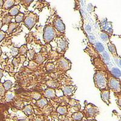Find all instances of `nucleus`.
Segmentation results:
<instances>
[{"label": "nucleus", "mask_w": 121, "mask_h": 121, "mask_svg": "<svg viewBox=\"0 0 121 121\" xmlns=\"http://www.w3.org/2000/svg\"><path fill=\"white\" fill-rule=\"evenodd\" d=\"M85 29H86V30H87L88 32H91V27L89 25H87Z\"/></svg>", "instance_id": "nucleus-28"}, {"label": "nucleus", "mask_w": 121, "mask_h": 121, "mask_svg": "<svg viewBox=\"0 0 121 121\" xmlns=\"http://www.w3.org/2000/svg\"><path fill=\"white\" fill-rule=\"evenodd\" d=\"M55 26H56V29L58 30H59V31H62V30H64L65 29L64 25L62 23V21L60 19L56 20V21L55 22Z\"/></svg>", "instance_id": "nucleus-4"}, {"label": "nucleus", "mask_w": 121, "mask_h": 121, "mask_svg": "<svg viewBox=\"0 0 121 121\" xmlns=\"http://www.w3.org/2000/svg\"><path fill=\"white\" fill-rule=\"evenodd\" d=\"M46 104H47V101L44 100V99H42L41 100H39L38 102V104L41 107H43L45 105H46Z\"/></svg>", "instance_id": "nucleus-16"}, {"label": "nucleus", "mask_w": 121, "mask_h": 121, "mask_svg": "<svg viewBox=\"0 0 121 121\" xmlns=\"http://www.w3.org/2000/svg\"><path fill=\"white\" fill-rule=\"evenodd\" d=\"M24 14L23 13H19L16 17V21L17 22H20L22 19H23Z\"/></svg>", "instance_id": "nucleus-14"}, {"label": "nucleus", "mask_w": 121, "mask_h": 121, "mask_svg": "<svg viewBox=\"0 0 121 121\" xmlns=\"http://www.w3.org/2000/svg\"><path fill=\"white\" fill-rule=\"evenodd\" d=\"M72 117H73V118L74 119V120L80 121V120H81V119L83 117V114L81 113H74V114H73Z\"/></svg>", "instance_id": "nucleus-6"}, {"label": "nucleus", "mask_w": 121, "mask_h": 121, "mask_svg": "<svg viewBox=\"0 0 121 121\" xmlns=\"http://www.w3.org/2000/svg\"><path fill=\"white\" fill-rule=\"evenodd\" d=\"M2 24H3V23H2L1 22H0V29H1V28Z\"/></svg>", "instance_id": "nucleus-32"}, {"label": "nucleus", "mask_w": 121, "mask_h": 121, "mask_svg": "<svg viewBox=\"0 0 121 121\" xmlns=\"http://www.w3.org/2000/svg\"><path fill=\"white\" fill-rule=\"evenodd\" d=\"M39 121V120H37V121Z\"/></svg>", "instance_id": "nucleus-34"}, {"label": "nucleus", "mask_w": 121, "mask_h": 121, "mask_svg": "<svg viewBox=\"0 0 121 121\" xmlns=\"http://www.w3.org/2000/svg\"><path fill=\"white\" fill-rule=\"evenodd\" d=\"M108 48L112 53H116V48L114 45H113L112 44H109Z\"/></svg>", "instance_id": "nucleus-18"}, {"label": "nucleus", "mask_w": 121, "mask_h": 121, "mask_svg": "<svg viewBox=\"0 0 121 121\" xmlns=\"http://www.w3.org/2000/svg\"><path fill=\"white\" fill-rule=\"evenodd\" d=\"M12 82L10 81H6L4 82V87L6 90H9L10 87H11Z\"/></svg>", "instance_id": "nucleus-17"}, {"label": "nucleus", "mask_w": 121, "mask_h": 121, "mask_svg": "<svg viewBox=\"0 0 121 121\" xmlns=\"http://www.w3.org/2000/svg\"><path fill=\"white\" fill-rule=\"evenodd\" d=\"M1 54V48H0V55Z\"/></svg>", "instance_id": "nucleus-33"}, {"label": "nucleus", "mask_w": 121, "mask_h": 121, "mask_svg": "<svg viewBox=\"0 0 121 121\" xmlns=\"http://www.w3.org/2000/svg\"><path fill=\"white\" fill-rule=\"evenodd\" d=\"M95 79H96L95 81H96V84L100 88L105 87L106 81L105 79V77L102 74H100L99 73H98V74L96 75Z\"/></svg>", "instance_id": "nucleus-2"}, {"label": "nucleus", "mask_w": 121, "mask_h": 121, "mask_svg": "<svg viewBox=\"0 0 121 121\" xmlns=\"http://www.w3.org/2000/svg\"><path fill=\"white\" fill-rule=\"evenodd\" d=\"M55 35V30L51 27H47L45 29L44 34V38L47 42L50 41L53 39Z\"/></svg>", "instance_id": "nucleus-1"}, {"label": "nucleus", "mask_w": 121, "mask_h": 121, "mask_svg": "<svg viewBox=\"0 0 121 121\" xmlns=\"http://www.w3.org/2000/svg\"><path fill=\"white\" fill-rule=\"evenodd\" d=\"M102 98L104 101L108 100L109 98V92L108 91H104L102 94Z\"/></svg>", "instance_id": "nucleus-11"}, {"label": "nucleus", "mask_w": 121, "mask_h": 121, "mask_svg": "<svg viewBox=\"0 0 121 121\" xmlns=\"http://www.w3.org/2000/svg\"><path fill=\"white\" fill-rule=\"evenodd\" d=\"M2 4H3V1H0V7L2 6Z\"/></svg>", "instance_id": "nucleus-31"}, {"label": "nucleus", "mask_w": 121, "mask_h": 121, "mask_svg": "<svg viewBox=\"0 0 121 121\" xmlns=\"http://www.w3.org/2000/svg\"></svg>", "instance_id": "nucleus-35"}, {"label": "nucleus", "mask_w": 121, "mask_h": 121, "mask_svg": "<svg viewBox=\"0 0 121 121\" xmlns=\"http://www.w3.org/2000/svg\"><path fill=\"white\" fill-rule=\"evenodd\" d=\"M14 95H13L12 93H9L7 94V96H6V99H7V100H10V99H12L13 98Z\"/></svg>", "instance_id": "nucleus-22"}, {"label": "nucleus", "mask_w": 121, "mask_h": 121, "mask_svg": "<svg viewBox=\"0 0 121 121\" xmlns=\"http://www.w3.org/2000/svg\"><path fill=\"white\" fill-rule=\"evenodd\" d=\"M14 4L13 1H6L4 4V7L6 9H9L13 6Z\"/></svg>", "instance_id": "nucleus-9"}, {"label": "nucleus", "mask_w": 121, "mask_h": 121, "mask_svg": "<svg viewBox=\"0 0 121 121\" xmlns=\"http://www.w3.org/2000/svg\"><path fill=\"white\" fill-rule=\"evenodd\" d=\"M15 27H16V26H15V24H13V23L11 24L9 26V33H11L13 30H14V29L15 28Z\"/></svg>", "instance_id": "nucleus-20"}, {"label": "nucleus", "mask_w": 121, "mask_h": 121, "mask_svg": "<svg viewBox=\"0 0 121 121\" xmlns=\"http://www.w3.org/2000/svg\"><path fill=\"white\" fill-rule=\"evenodd\" d=\"M96 48L98 50V51L99 52H102L104 50V48L102 46V45L99 43H98L96 44Z\"/></svg>", "instance_id": "nucleus-13"}, {"label": "nucleus", "mask_w": 121, "mask_h": 121, "mask_svg": "<svg viewBox=\"0 0 121 121\" xmlns=\"http://www.w3.org/2000/svg\"><path fill=\"white\" fill-rule=\"evenodd\" d=\"M112 74H114V76L117 78H120L121 77V72L120 70L117 69H113L112 70Z\"/></svg>", "instance_id": "nucleus-8"}, {"label": "nucleus", "mask_w": 121, "mask_h": 121, "mask_svg": "<svg viewBox=\"0 0 121 121\" xmlns=\"http://www.w3.org/2000/svg\"><path fill=\"white\" fill-rule=\"evenodd\" d=\"M18 12H19V7H14L9 12V13L11 15H17V13H18Z\"/></svg>", "instance_id": "nucleus-7"}, {"label": "nucleus", "mask_w": 121, "mask_h": 121, "mask_svg": "<svg viewBox=\"0 0 121 121\" xmlns=\"http://www.w3.org/2000/svg\"><path fill=\"white\" fill-rule=\"evenodd\" d=\"M104 58L106 59V60H108V59H109V56L107 52L104 53Z\"/></svg>", "instance_id": "nucleus-27"}, {"label": "nucleus", "mask_w": 121, "mask_h": 121, "mask_svg": "<svg viewBox=\"0 0 121 121\" xmlns=\"http://www.w3.org/2000/svg\"><path fill=\"white\" fill-rule=\"evenodd\" d=\"M9 21H10V18L9 17H6L4 18V19H3V22L6 24Z\"/></svg>", "instance_id": "nucleus-24"}, {"label": "nucleus", "mask_w": 121, "mask_h": 121, "mask_svg": "<svg viewBox=\"0 0 121 121\" xmlns=\"http://www.w3.org/2000/svg\"><path fill=\"white\" fill-rule=\"evenodd\" d=\"M100 36H101V38H102V39L104 40H107L108 39V36L105 33H102V34H101Z\"/></svg>", "instance_id": "nucleus-26"}, {"label": "nucleus", "mask_w": 121, "mask_h": 121, "mask_svg": "<svg viewBox=\"0 0 121 121\" xmlns=\"http://www.w3.org/2000/svg\"><path fill=\"white\" fill-rule=\"evenodd\" d=\"M35 21H36L35 17L33 15H32V16L30 15L25 19V23L29 27V29H31L35 24Z\"/></svg>", "instance_id": "nucleus-3"}, {"label": "nucleus", "mask_w": 121, "mask_h": 121, "mask_svg": "<svg viewBox=\"0 0 121 121\" xmlns=\"http://www.w3.org/2000/svg\"><path fill=\"white\" fill-rule=\"evenodd\" d=\"M46 95H47V96L48 97H52L53 96L54 93L52 90H48L46 91Z\"/></svg>", "instance_id": "nucleus-21"}, {"label": "nucleus", "mask_w": 121, "mask_h": 121, "mask_svg": "<svg viewBox=\"0 0 121 121\" xmlns=\"http://www.w3.org/2000/svg\"><path fill=\"white\" fill-rule=\"evenodd\" d=\"M2 75H3V71H2V70L0 69V78H1Z\"/></svg>", "instance_id": "nucleus-29"}, {"label": "nucleus", "mask_w": 121, "mask_h": 121, "mask_svg": "<svg viewBox=\"0 0 121 121\" xmlns=\"http://www.w3.org/2000/svg\"><path fill=\"white\" fill-rule=\"evenodd\" d=\"M24 112H25V113H26V114H29V115H30V114H32V108H30V106H27V107H26L25 108Z\"/></svg>", "instance_id": "nucleus-15"}, {"label": "nucleus", "mask_w": 121, "mask_h": 121, "mask_svg": "<svg viewBox=\"0 0 121 121\" xmlns=\"http://www.w3.org/2000/svg\"><path fill=\"white\" fill-rule=\"evenodd\" d=\"M110 85H111L112 88L115 90H117L118 88L119 89L120 88L119 82L116 79H112V81H110Z\"/></svg>", "instance_id": "nucleus-5"}, {"label": "nucleus", "mask_w": 121, "mask_h": 121, "mask_svg": "<svg viewBox=\"0 0 121 121\" xmlns=\"http://www.w3.org/2000/svg\"><path fill=\"white\" fill-rule=\"evenodd\" d=\"M63 91L65 95H70L72 93V88L70 87H65V88H64Z\"/></svg>", "instance_id": "nucleus-10"}, {"label": "nucleus", "mask_w": 121, "mask_h": 121, "mask_svg": "<svg viewBox=\"0 0 121 121\" xmlns=\"http://www.w3.org/2000/svg\"><path fill=\"white\" fill-rule=\"evenodd\" d=\"M59 45H60V47H61L62 49H64V48H65V47H66V44H65V43L64 42L62 41H61L59 43Z\"/></svg>", "instance_id": "nucleus-25"}, {"label": "nucleus", "mask_w": 121, "mask_h": 121, "mask_svg": "<svg viewBox=\"0 0 121 121\" xmlns=\"http://www.w3.org/2000/svg\"><path fill=\"white\" fill-rule=\"evenodd\" d=\"M88 113L90 114L91 116H93L96 113V112H97L96 109H95L94 108H90L88 109Z\"/></svg>", "instance_id": "nucleus-19"}, {"label": "nucleus", "mask_w": 121, "mask_h": 121, "mask_svg": "<svg viewBox=\"0 0 121 121\" xmlns=\"http://www.w3.org/2000/svg\"><path fill=\"white\" fill-rule=\"evenodd\" d=\"M90 39L91 40V41H93V40H95V38L93 37V36H90Z\"/></svg>", "instance_id": "nucleus-30"}, {"label": "nucleus", "mask_w": 121, "mask_h": 121, "mask_svg": "<svg viewBox=\"0 0 121 121\" xmlns=\"http://www.w3.org/2000/svg\"><path fill=\"white\" fill-rule=\"evenodd\" d=\"M4 37H5L4 32L3 31H0V42L3 39H4Z\"/></svg>", "instance_id": "nucleus-23"}, {"label": "nucleus", "mask_w": 121, "mask_h": 121, "mask_svg": "<svg viewBox=\"0 0 121 121\" xmlns=\"http://www.w3.org/2000/svg\"><path fill=\"white\" fill-rule=\"evenodd\" d=\"M58 113H60V114H64L67 113V109L65 107H60L57 110Z\"/></svg>", "instance_id": "nucleus-12"}]
</instances>
